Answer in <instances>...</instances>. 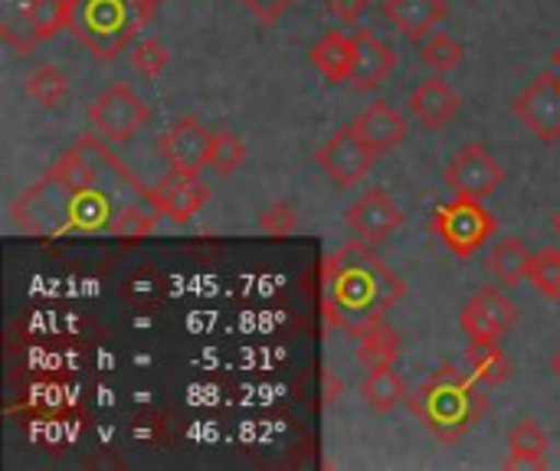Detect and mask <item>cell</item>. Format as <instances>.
I'll use <instances>...</instances> for the list:
<instances>
[{
    "label": "cell",
    "instance_id": "cell-1",
    "mask_svg": "<svg viewBox=\"0 0 560 471\" xmlns=\"http://www.w3.org/2000/svg\"><path fill=\"white\" fill-rule=\"evenodd\" d=\"M404 295L407 282L364 239L345 243L322 266V308L328 328L345 334L361 338L381 325Z\"/></svg>",
    "mask_w": 560,
    "mask_h": 471
},
{
    "label": "cell",
    "instance_id": "cell-2",
    "mask_svg": "<svg viewBox=\"0 0 560 471\" xmlns=\"http://www.w3.org/2000/svg\"><path fill=\"white\" fill-rule=\"evenodd\" d=\"M410 413L440 439V443H459L489 410V397L476 377H466L456 367L436 370L430 380H423L410 397Z\"/></svg>",
    "mask_w": 560,
    "mask_h": 471
},
{
    "label": "cell",
    "instance_id": "cell-3",
    "mask_svg": "<svg viewBox=\"0 0 560 471\" xmlns=\"http://www.w3.org/2000/svg\"><path fill=\"white\" fill-rule=\"evenodd\" d=\"M154 0H72L69 30L102 62L115 59L148 23Z\"/></svg>",
    "mask_w": 560,
    "mask_h": 471
},
{
    "label": "cell",
    "instance_id": "cell-4",
    "mask_svg": "<svg viewBox=\"0 0 560 471\" xmlns=\"http://www.w3.org/2000/svg\"><path fill=\"white\" fill-rule=\"evenodd\" d=\"M433 233L440 236V243L453 256L469 259L472 252H479L495 236V216L482 207V200H476V197H456L453 203H443L436 210Z\"/></svg>",
    "mask_w": 560,
    "mask_h": 471
},
{
    "label": "cell",
    "instance_id": "cell-5",
    "mask_svg": "<svg viewBox=\"0 0 560 471\" xmlns=\"http://www.w3.org/2000/svg\"><path fill=\"white\" fill-rule=\"evenodd\" d=\"M151 121L148 102L125 82L108 85L92 105H89V128L98 141L125 144L131 141L144 125Z\"/></svg>",
    "mask_w": 560,
    "mask_h": 471
},
{
    "label": "cell",
    "instance_id": "cell-6",
    "mask_svg": "<svg viewBox=\"0 0 560 471\" xmlns=\"http://www.w3.org/2000/svg\"><path fill=\"white\" fill-rule=\"evenodd\" d=\"M377 157H381V154L358 134L354 125L338 128V131L318 148V154H315L322 174H325L335 187H341V190H345V187H354V184L374 167Z\"/></svg>",
    "mask_w": 560,
    "mask_h": 471
},
{
    "label": "cell",
    "instance_id": "cell-7",
    "mask_svg": "<svg viewBox=\"0 0 560 471\" xmlns=\"http://www.w3.org/2000/svg\"><path fill=\"white\" fill-rule=\"evenodd\" d=\"M446 187L456 193V197H476V200H486L492 197L502 180H505V167L502 161L486 148V144H466L463 151L453 154L446 174H443Z\"/></svg>",
    "mask_w": 560,
    "mask_h": 471
},
{
    "label": "cell",
    "instance_id": "cell-8",
    "mask_svg": "<svg viewBox=\"0 0 560 471\" xmlns=\"http://www.w3.org/2000/svg\"><path fill=\"white\" fill-rule=\"evenodd\" d=\"M210 144L213 131L197 115H184L158 138V154L167 161L171 170L200 174L203 167H210Z\"/></svg>",
    "mask_w": 560,
    "mask_h": 471
},
{
    "label": "cell",
    "instance_id": "cell-9",
    "mask_svg": "<svg viewBox=\"0 0 560 471\" xmlns=\"http://www.w3.org/2000/svg\"><path fill=\"white\" fill-rule=\"evenodd\" d=\"M463 331L469 341H502L515 321H518V308L512 305V298L499 289H479L466 305H463Z\"/></svg>",
    "mask_w": 560,
    "mask_h": 471
},
{
    "label": "cell",
    "instance_id": "cell-10",
    "mask_svg": "<svg viewBox=\"0 0 560 471\" xmlns=\"http://www.w3.org/2000/svg\"><path fill=\"white\" fill-rule=\"evenodd\" d=\"M515 115L518 121L541 141H558L560 138V75L558 72H541L535 82L515 98Z\"/></svg>",
    "mask_w": 560,
    "mask_h": 471
},
{
    "label": "cell",
    "instance_id": "cell-11",
    "mask_svg": "<svg viewBox=\"0 0 560 471\" xmlns=\"http://www.w3.org/2000/svg\"><path fill=\"white\" fill-rule=\"evenodd\" d=\"M144 197L158 213L171 216L174 223H187L210 200V187H207V180H200V174L167 170Z\"/></svg>",
    "mask_w": 560,
    "mask_h": 471
},
{
    "label": "cell",
    "instance_id": "cell-12",
    "mask_svg": "<svg viewBox=\"0 0 560 471\" xmlns=\"http://www.w3.org/2000/svg\"><path fill=\"white\" fill-rule=\"evenodd\" d=\"M345 223L354 229L358 239L371 243V246H381L387 236H394L404 223H407V213L381 190V187H371L364 190L345 213Z\"/></svg>",
    "mask_w": 560,
    "mask_h": 471
},
{
    "label": "cell",
    "instance_id": "cell-13",
    "mask_svg": "<svg viewBox=\"0 0 560 471\" xmlns=\"http://www.w3.org/2000/svg\"><path fill=\"white\" fill-rule=\"evenodd\" d=\"M459 108H463V98H459V95L453 92V85L443 82V79H423V82L410 92V115H413L423 128H430V131L446 128V125L459 115Z\"/></svg>",
    "mask_w": 560,
    "mask_h": 471
},
{
    "label": "cell",
    "instance_id": "cell-14",
    "mask_svg": "<svg viewBox=\"0 0 560 471\" xmlns=\"http://www.w3.org/2000/svg\"><path fill=\"white\" fill-rule=\"evenodd\" d=\"M354 128H358V134L377 151V154H384V151H394L397 144H404L407 141V134H410V128H407V118H404V111H397L390 102H384V98H377V102H371L354 121H351Z\"/></svg>",
    "mask_w": 560,
    "mask_h": 471
},
{
    "label": "cell",
    "instance_id": "cell-15",
    "mask_svg": "<svg viewBox=\"0 0 560 471\" xmlns=\"http://www.w3.org/2000/svg\"><path fill=\"white\" fill-rule=\"evenodd\" d=\"M354 43H358V59H354V75H351V82H354V89H361V92L377 89V85L390 75V69L397 66V52H394L381 36H374L371 30H358V33H354Z\"/></svg>",
    "mask_w": 560,
    "mask_h": 471
},
{
    "label": "cell",
    "instance_id": "cell-16",
    "mask_svg": "<svg viewBox=\"0 0 560 471\" xmlns=\"http://www.w3.org/2000/svg\"><path fill=\"white\" fill-rule=\"evenodd\" d=\"M312 66L328 79V82H351L354 75V59H358V43L354 36L341 33V30H331L325 33L312 52H308Z\"/></svg>",
    "mask_w": 560,
    "mask_h": 471
},
{
    "label": "cell",
    "instance_id": "cell-17",
    "mask_svg": "<svg viewBox=\"0 0 560 471\" xmlns=\"http://www.w3.org/2000/svg\"><path fill=\"white\" fill-rule=\"evenodd\" d=\"M384 10L394 20V26L417 43L427 39L433 33V26L450 13L446 0H387Z\"/></svg>",
    "mask_w": 560,
    "mask_h": 471
},
{
    "label": "cell",
    "instance_id": "cell-18",
    "mask_svg": "<svg viewBox=\"0 0 560 471\" xmlns=\"http://www.w3.org/2000/svg\"><path fill=\"white\" fill-rule=\"evenodd\" d=\"M548 466V436L535 420H518L509 433V462L505 469H545Z\"/></svg>",
    "mask_w": 560,
    "mask_h": 471
},
{
    "label": "cell",
    "instance_id": "cell-19",
    "mask_svg": "<svg viewBox=\"0 0 560 471\" xmlns=\"http://www.w3.org/2000/svg\"><path fill=\"white\" fill-rule=\"evenodd\" d=\"M532 249L518 239V236H505V239H499L492 249H489V275L499 282V285H505V289H512V285H518L522 279H528V266H532Z\"/></svg>",
    "mask_w": 560,
    "mask_h": 471
},
{
    "label": "cell",
    "instance_id": "cell-20",
    "mask_svg": "<svg viewBox=\"0 0 560 471\" xmlns=\"http://www.w3.org/2000/svg\"><path fill=\"white\" fill-rule=\"evenodd\" d=\"M466 361H469L472 377L486 387H499L512 377V361L502 341H472L466 351Z\"/></svg>",
    "mask_w": 560,
    "mask_h": 471
},
{
    "label": "cell",
    "instance_id": "cell-21",
    "mask_svg": "<svg viewBox=\"0 0 560 471\" xmlns=\"http://www.w3.org/2000/svg\"><path fill=\"white\" fill-rule=\"evenodd\" d=\"M397 357H400V334L394 328H387L384 321L358 338V364L368 374L381 370V367H394Z\"/></svg>",
    "mask_w": 560,
    "mask_h": 471
},
{
    "label": "cell",
    "instance_id": "cell-22",
    "mask_svg": "<svg viewBox=\"0 0 560 471\" xmlns=\"http://www.w3.org/2000/svg\"><path fill=\"white\" fill-rule=\"evenodd\" d=\"M361 393H364V403H368L374 413H390V410H397V407L410 397L407 380H404L394 367L371 370Z\"/></svg>",
    "mask_w": 560,
    "mask_h": 471
},
{
    "label": "cell",
    "instance_id": "cell-23",
    "mask_svg": "<svg viewBox=\"0 0 560 471\" xmlns=\"http://www.w3.org/2000/svg\"><path fill=\"white\" fill-rule=\"evenodd\" d=\"M16 13H23L36 33V39H49L59 30H69V16H72V0H26L23 7H16Z\"/></svg>",
    "mask_w": 560,
    "mask_h": 471
},
{
    "label": "cell",
    "instance_id": "cell-24",
    "mask_svg": "<svg viewBox=\"0 0 560 471\" xmlns=\"http://www.w3.org/2000/svg\"><path fill=\"white\" fill-rule=\"evenodd\" d=\"M26 95L33 102H39L43 108H59L69 95V75L59 66H39L36 72H30L26 79Z\"/></svg>",
    "mask_w": 560,
    "mask_h": 471
},
{
    "label": "cell",
    "instance_id": "cell-25",
    "mask_svg": "<svg viewBox=\"0 0 560 471\" xmlns=\"http://www.w3.org/2000/svg\"><path fill=\"white\" fill-rule=\"evenodd\" d=\"M243 164H246V144H243V138L236 131H230V128H217L213 131V144H210V167L220 177H230Z\"/></svg>",
    "mask_w": 560,
    "mask_h": 471
},
{
    "label": "cell",
    "instance_id": "cell-26",
    "mask_svg": "<svg viewBox=\"0 0 560 471\" xmlns=\"http://www.w3.org/2000/svg\"><path fill=\"white\" fill-rule=\"evenodd\" d=\"M528 282H532L548 302H560V249H541V252L532 256Z\"/></svg>",
    "mask_w": 560,
    "mask_h": 471
},
{
    "label": "cell",
    "instance_id": "cell-27",
    "mask_svg": "<svg viewBox=\"0 0 560 471\" xmlns=\"http://www.w3.org/2000/svg\"><path fill=\"white\" fill-rule=\"evenodd\" d=\"M420 56L430 69L450 72L463 62V46L450 33H430L427 39H420Z\"/></svg>",
    "mask_w": 560,
    "mask_h": 471
},
{
    "label": "cell",
    "instance_id": "cell-28",
    "mask_svg": "<svg viewBox=\"0 0 560 471\" xmlns=\"http://www.w3.org/2000/svg\"><path fill=\"white\" fill-rule=\"evenodd\" d=\"M154 223H158V210L154 207L128 203V207L118 210V216H115L108 233H115L121 239H141V236H148L154 229Z\"/></svg>",
    "mask_w": 560,
    "mask_h": 471
},
{
    "label": "cell",
    "instance_id": "cell-29",
    "mask_svg": "<svg viewBox=\"0 0 560 471\" xmlns=\"http://www.w3.org/2000/svg\"><path fill=\"white\" fill-rule=\"evenodd\" d=\"M128 59H131V66H135L141 75H148V79L161 75V72L171 66V52H167V46L158 43V39H141V43H135Z\"/></svg>",
    "mask_w": 560,
    "mask_h": 471
},
{
    "label": "cell",
    "instance_id": "cell-30",
    "mask_svg": "<svg viewBox=\"0 0 560 471\" xmlns=\"http://www.w3.org/2000/svg\"><path fill=\"white\" fill-rule=\"evenodd\" d=\"M299 216H295V207L285 203V200H276L269 203L262 213H259V229L269 233V236H289L295 229Z\"/></svg>",
    "mask_w": 560,
    "mask_h": 471
},
{
    "label": "cell",
    "instance_id": "cell-31",
    "mask_svg": "<svg viewBox=\"0 0 560 471\" xmlns=\"http://www.w3.org/2000/svg\"><path fill=\"white\" fill-rule=\"evenodd\" d=\"M259 23H266V26H272L295 0H240Z\"/></svg>",
    "mask_w": 560,
    "mask_h": 471
},
{
    "label": "cell",
    "instance_id": "cell-32",
    "mask_svg": "<svg viewBox=\"0 0 560 471\" xmlns=\"http://www.w3.org/2000/svg\"><path fill=\"white\" fill-rule=\"evenodd\" d=\"M328 10H331L335 20L354 23V20L368 10V0H328Z\"/></svg>",
    "mask_w": 560,
    "mask_h": 471
},
{
    "label": "cell",
    "instance_id": "cell-33",
    "mask_svg": "<svg viewBox=\"0 0 560 471\" xmlns=\"http://www.w3.org/2000/svg\"><path fill=\"white\" fill-rule=\"evenodd\" d=\"M551 370H555V377H558V380H560V351H558V354H555V357H551Z\"/></svg>",
    "mask_w": 560,
    "mask_h": 471
},
{
    "label": "cell",
    "instance_id": "cell-34",
    "mask_svg": "<svg viewBox=\"0 0 560 471\" xmlns=\"http://www.w3.org/2000/svg\"><path fill=\"white\" fill-rule=\"evenodd\" d=\"M551 226H555V233H558V236H560V207H558V210H555V216H551Z\"/></svg>",
    "mask_w": 560,
    "mask_h": 471
},
{
    "label": "cell",
    "instance_id": "cell-35",
    "mask_svg": "<svg viewBox=\"0 0 560 471\" xmlns=\"http://www.w3.org/2000/svg\"><path fill=\"white\" fill-rule=\"evenodd\" d=\"M555 66H558V69H560V46H558V49H555Z\"/></svg>",
    "mask_w": 560,
    "mask_h": 471
},
{
    "label": "cell",
    "instance_id": "cell-36",
    "mask_svg": "<svg viewBox=\"0 0 560 471\" xmlns=\"http://www.w3.org/2000/svg\"><path fill=\"white\" fill-rule=\"evenodd\" d=\"M154 3H161V0H154Z\"/></svg>",
    "mask_w": 560,
    "mask_h": 471
}]
</instances>
